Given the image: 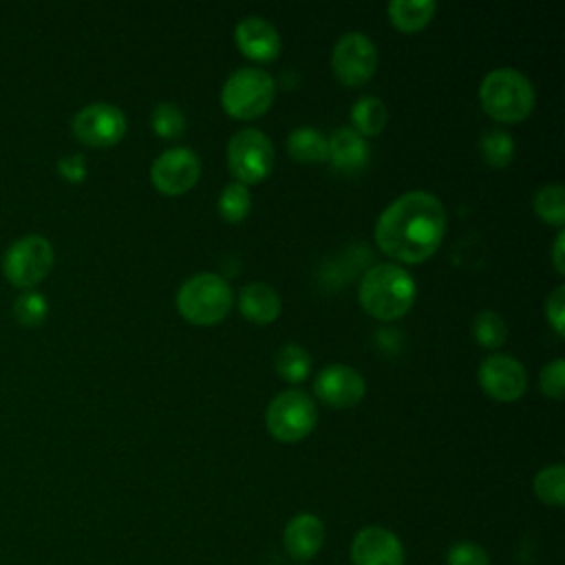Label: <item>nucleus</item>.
Instances as JSON below:
<instances>
[{"mask_svg":"<svg viewBox=\"0 0 565 565\" xmlns=\"http://www.w3.org/2000/svg\"><path fill=\"white\" fill-rule=\"evenodd\" d=\"M358 296L371 316L380 320H395L411 309L417 296V285L406 267L377 263L364 271Z\"/></svg>","mask_w":565,"mask_h":565,"instance_id":"2","label":"nucleus"},{"mask_svg":"<svg viewBox=\"0 0 565 565\" xmlns=\"http://www.w3.org/2000/svg\"><path fill=\"white\" fill-rule=\"evenodd\" d=\"M351 561L353 565H404V547L391 530L371 525L355 534Z\"/></svg>","mask_w":565,"mask_h":565,"instance_id":"14","label":"nucleus"},{"mask_svg":"<svg viewBox=\"0 0 565 565\" xmlns=\"http://www.w3.org/2000/svg\"><path fill=\"white\" fill-rule=\"evenodd\" d=\"M282 543L294 561H309L324 543V525L316 514H296L282 532Z\"/></svg>","mask_w":565,"mask_h":565,"instance_id":"16","label":"nucleus"},{"mask_svg":"<svg viewBox=\"0 0 565 565\" xmlns=\"http://www.w3.org/2000/svg\"><path fill=\"white\" fill-rule=\"evenodd\" d=\"M327 157L338 170L358 172L366 166L369 146L360 132H355L351 126H342L327 139Z\"/></svg>","mask_w":565,"mask_h":565,"instance_id":"17","label":"nucleus"},{"mask_svg":"<svg viewBox=\"0 0 565 565\" xmlns=\"http://www.w3.org/2000/svg\"><path fill=\"white\" fill-rule=\"evenodd\" d=\"M377 66V49L362 31H347L338 38L331 51V68L347 86L364 84Z\"/></svg>","mask_w":565,"mask_h":565,"instance_id":"9","label":"nucleus"},{"mask_svg":"<svg viewBox=\"0 0 565 565\" xmlns=\"http://www.w3.org/2000/svg\"><path fill=\"white\" fill-rule=\"evenodd\" d=\"M534 492L547 505H563L565 501V468L561 463L545 466L534 477Z\"/></svg>","mask_w":565,"mask_h":565,"instance_id":"23","label":"nucleus"},{"mask_svg":"<svg viewBox=\"0 0 565 565\" xmlns=\"http://www.w3.org/2000/svg\"><path fill=\"white\" fill-rule=\"evenodd\" d=\"M276 371L280 377L289 382L305 380L311 371V355L307 353L305 347L287 342L276 353Z\"/></svg>","mask_w":565,"mask_h":565,"instance_id":"22","label":"nucleus"},{"mask_svg":"<svg viewBox=\"0 0 565 565\" xmlns=\"http://www.w3.org/2000/svg\"><path fill=\"white\" fill-rule=\"evenodd\" d=\"M276 84L274 77L258 66L236 68L223 84L221 104L223 108L241 119L263 115L274 102Z\"/></svg>","mask_w":565,"mask_h":565,"instance_id":"5","label":"nucleus"},{"mask_svg":"<svg viewBox=\"0 0 565 565\" xmlns=\"http://www.w3.org/2000/svg\"><path fill=\"white\" fill-rule=\"evenodd\" d=\"M316 402L300 388L280 391L265 411L269 433L280 441H298L316 426Z\"/></svg>","mask_w":565,"mask_h":565,"instance_id":"6","label":"nucleus"},{"mask_svg":"<svg viewBox=\"0 0 565 565\" xmlns=\"http://www.w3.org/2000/svg\"><path fill=\"white\" fill-rule=\"evenodd\" d=\"M446 565H490V558L477 543H455L446 554Z\"/></svg>","mask_w":565,"mask_h":565,"instance_id":"30","label":"nucleus"},{"mask_svg":"<svg viewBox=\"0 0 565 565\" xmlns=\"http://www.w3.org/2000/svg\"><path fill=\"white\" fill-rule=\"evenodd\" d=\"M49 311L46 298L38 291H26L22 296H18L15 305H13V313L18 318V322L22 324H40L44 320Z\"/></svg>","mask_w":565,"mask_h":565,"instance_id":"29","label":"nucleus"},{"mask_svg":"<svg viewBox=\"0 0 565 565\" xmlns=\"http://www.w3.org/2000/svg\"><path fill=\"white\" fill-rule=\"evenodd\" d=\"M483 110L499 121H519L534 108L532 82L512 66H499L486 73L479 86Z\"/></svg>","mask_w":565,"mask_h":565,"instance_id":"3","label":"nucleus"},{"mask_svg":"<svg viewBox=\"0 0 565 565\" xmlns=\"http://www.w3.org/2000/svg\"><path fill=\"white\" fill-rule=\"evenodd\" d=\"M201 172L196 152L188 146H172L154 157L150 166V179L163 194H181L190 190Z\"/></svg>","mask_w":565,"mask_h":565,"instance_id":"10","label":"nucleus"},{"mask_svg":"<svg viewBox=\"0 0 565 565\" xmlns=\"http://www.w3.org/2000/svg\"><path fill=\"white\" fill-rule=\"evenodd\" d=\"M479 150L490 166H505L514 154L512 137L501 128H488L479 139Z\"/></svg>","mask_w":565,"mask_h":565,"instance_id":"26","label":"nucleus"},{"mask_svg":"<svg viewBox=\"0 0 565 565\" xmlns=\"http://www.w3.org/2000/svg\"><path fill=\"white\" fill-rule=\"evenodd\" d=\"M313 388L322 402L335 408L355 406L364 395V377L347 364H329L318 371Z\"/></svg>","mask_w":565,"mask_h":565,"instance_id":"13","label":"nucleus"},{"mask_svg":"<svg viewBox=\"0 0 565 565\" xmlns=\"http://www.w3.org/2000/svg\"><path fill=\"white\" fill-rule=\"evenodd\" d=\"M152 128L157 135H161L166 139L179 137L185 128V115L177 104L159 102L152 108Z\"/></svg>","mask_w":565,"mask_h":565,"instance_id":"28","label":"nucleus"},{"mask_svg":"<svg viewBox=\"0 0 565 565\" xmlns=\"http://www.w3.org/2000/svg\"><path fill=\"white\" fill-rule=\"evenodd\" d=\"M437 9L435 0H391L386 11L391 22L402 31H417L430 22Z\"/></svg>","mask_w":565,"mask_h":565,"instance_id":"19","label":"nucleus"},{"mask_svg":"<svg viewBox=\"0 0 565 565\" xmlns=\"http://www.w3.org/2000/svg\"><path fill=\"white\" fill-rule=\"evenodd\" d=\"M479 384L481 388L501 402H510L516 399L519 395H523L525 386H527V375L523 364L505 353H490L481 360L479 364Z\"/></svg>","mask_w":565,"mask_h":565,"instance_id":"12","label":"nucleus"},{"mask_svg":"<svg viewBox=\"0 0 565 565\" xmlns=\"http://www.w3.org/2000/svg\"><path fill=\"white\" fill-rule=\"evenodd\" d=\"M234 38L238 49L254 60H274L280 53V35L276 26L260 15H245L236 22Z\"/></svg>","mask_w":565,"mask_h":565,"instance_id":"15","label":"nucleus"},{"mask_svg":"<svg viewBox=\"0 0 565 565\" xmlns=\"http://www.w3.org/2000/svg\"><path fill=\"white\" fill-rule=\"evenodd\" d=\"M534 210L536 214L554 225L565 221V190L561 183H547L536 190L534 194Z\"/></svg>","mask_w":565,"mask_h":565,"instance_id":"24","label":"nucleus"},{"mask_svg":"<svg viewBox=\"0 0 565 565\" xmlns=\"http://www.w3.org/2000/svg\"><path fill=\"white\" fill-rule=\"evenodd\" d=\"M287 150L296 161H322L327 159V137L313 126H298L287 137Z\"/></svg>","mask_w":565,"mask_h":565,"instance_id":"20","label":"nucleus"},{"mask_svg":"<svg viewBox=\"0 0 565 565\" xmlns=\"http://www.w3.org/2000/svg\"><path fill=\"white\" fill-rule=\"evenodd\" d=\"M230 282L212 271H201L185 278L177 291V309L194 324H212L227 316L232 307Z\"/></svg>","mask_w":565,"mask_h":565,"instance_id":"4","label":"nucleus"},{"mask_svg":"<svg viewBox=\"0 0 565 565\" xmlns=\"http://www.w3.org/2000/svg\"><path fill=\"white\" fill-rule=\"evenodd\" d=\"M238 307L243 316L254 322H274L280 313V298L274 287L256 280V282H247L241 289Z\"/></svg>","mask_w":565,"mask_h":565,"instance_id":"18","label":"nucleus"},{"mask_svg":"<svg viewBox=\"0 0 565 565\" xmlns=\"http://www.w3.org/2000/svg\"><path fill=\"white\" fill-rule=\"evenodd\" d=\"M57 170L68 181H82L84 174H86V161H84L82 154H66L57 161Z\"/></svg>","mask_w":565,"mask_h":565,"instance_id":"33","label":"nucleus"},{"mask_svg":"<svg viewBox=\"0 0 565 565\" xmlns=\"http://www.w3.org/2000/svg\"><path fill=\"white\" fill-rule=\"evenodd\" d=\"M274 146L258 128H241L227 141V168L238 183H256L271 172Z\"/></svg>","mask_w":565,"mask_h":565,"instance_id":"7","label":"nucleus"},{"mask_svg":"<svg viewBox=\"0 0 565 565\" xmlns=\"http://www.w3.org/2000/svg\"><path fill=\"white\" fill-rule=\"evenodd\" d=\"M563 241H565V234L563 232H558L556 234V241H554V265H556V269L563 274L565 271V265H563Z\"/></svg>","mask_w":565,"mask_h":565,"instance_id":"34","label":"nucleus"},{"mask_svg":"<svg viewBox=\"0 0 565 565\" xmlns=\"http://www.w3.org/2000/svg\"><path fill=\"white\" fill-rule=\"evenodd\" d=\"M53 265V247L40 234H26L4 252V276L18 287H31L42 280Z\"/></svg>","mask_w":565,"mask_h":565,"instance_id":"8","label":"nucleus"},{"mask_svg":"<svg viewBox=\"0 0 565 565\" xmlns=\"http://www.w3.org/2000/svg\"><path fill=\"white\" fill-rule=\"evenodd\" d=\"M563 380H565V362H563V358H556V360L547 362L541 369L539 382H541V388H543L545 395L561 399L563 397Z\"/></svg>","mask_w":565,"mask_h":565,"instance_id":"31","label":"nucleus"},{"mask_svg":"<svg viewBox=\"0 0 565 565\" xmlns=\"http://www.w3.org/2000/svg\"><path fill=\"white\" fill-rule=\"evenodd\" d=\"M73 132L88 146H110L126 132V115L108 102H93L73 117Z\"/></svg>","mask_w":565,"mask_h":565,"instance_id":"11","label":"nucleus"},{"mask_svg":"<svg viewBox=\"0 0 565 565\" xmlns=\"http://www.w3.org/2000/svg\"><path fill=\"white\" fill-rule=\"evenodd\" d=\"M249 205H252L249 190L238 181L227 183L218 194V212L227 221H241L249 212Z\"/></svg>","mask_w":565,"mask_h":565,"instance_id":"27","label":"nucleus"},{"mask_svg":"<svg viewBox=\"0 0 565 565\" xmlns=\"http://www.w3.org/2000/svg\"><path fill=\"white\" fill-rule=\"evenodd\" d=\"M545 316L552 322L554 331L561 335L563 333V320H565V287L558 285L550 291L545 298Z\"/></svg>","mask_w":565,"mask_h":565,"instance_id":"32","label":"nucleus"},{"mask_svg":"<svg viewBox=\"0 0 565 565\" xmlns=\"http://www.w3.org/2000/svg\"><path fill=\"white\" fill-rule=\"evenodd\" d=\"M472 335L479 344L488 347V349H497L505 342L508 335V327L503 322V318L497 311H479L472 320Z\"/></svg>","mask_w":565,"mask_h":565,"instance_id":"25","label":"nucleus"},{"mask_svg":"<svg viewBox=\"0 0 565 565\" xmlns=\"http://www.w3.org/2000/svg\"><path fill=\"white\" fill-rule=\"evenodd\" d=\"M446 232V210L426 190H408L384 207L375 223V241L382 252L404 263L428 258Z\"/></svg>","mask_w":565,"mask_h":565,"instance_id":"1","label":"nucleus"},{"mask_svg":"<svg viewBox=\"0 0 565 565\" xmlns=\"http://www.w3.org/2000/svg\"><path fill=\"white\" fill-rule=\"evenodd\" d=\"M388 119L384 102L375 95H362L351 106V128L360 135H377Z\"/></svg>","mask_w":565,"mask_h":565,"instance_id":"21","label":"nucleus"}]
</instances>
